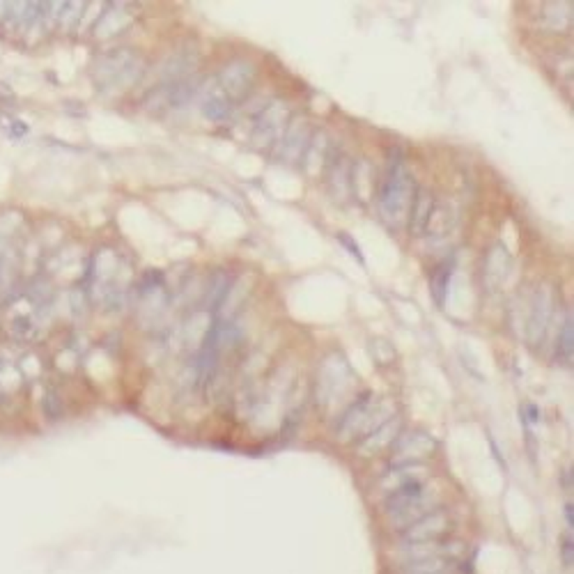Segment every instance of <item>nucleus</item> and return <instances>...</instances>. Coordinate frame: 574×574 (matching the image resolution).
<instances>
[{"instance_id":"f257e3e1","label":"nucleus","mask_w":574,"mask_h":574,"mask_svg":"<svg viewBox=\"0 0 574 574\" xmlns=\"http://www.w3.org/2000/svg\"><path fill=\"white\" fill-rule=\"evenodd\" d=\"M416 182L412 172L405 166V161L393 159L386 170L382 189H379V216L391 228H402L405 221L412 214V204L416 198Z\"/></svg>"},{"instance_id":"f03ea898","label":"nucleus","mask_w":574,"mask_h":574,"mask_svg":"<svg viewBox=\"0 0 574 574\" xmlns=\"http://www.w3.org/2000/svg\"><path fill=\"white\" fill-rule=\"evenodd\" d=\"M439 491L432 483H416L412 487H405L395 491V494L388 496L386 501V515L391 526L397 531H405L407 526H412L414 521L420 517L429 515L439 508Z\"/></svg>"},{"instance_id":"7ed1b4c3","label":"nucleus","mask_w":574,"mask_h":574,"mask_svg":"<svg viewBox=\"0 0 574 574\" xmlns=\"http://www.w3.org/2000/svg\"><path fill=\"white\" fill-rule=\"evenodd\" d=\"M386 420H388V414H384V405L377 402L372 393H363L345 409V414L338 420L335 437L340 439V442L363 439L365 434H370L375 427L386 423Z\"/></svg>"},{"instance_id":"20e7f679","label":"nucleus","mask_w":574,"mask_h":574,"mask_svg":"<svg viewBox=\"0 0 574 574\" xmlns=\"http://www.w3.org/2000/svg\"><path fill=\"white\" fill-rule=\"evenodd\" d=\"M140 69H142V63L136 53H131V51H125V48L110 51L108 56H104L95 65V80L99 90L118 92L131 85L133 80L138 78Z\"/></svg>"},{"instance_id":"39448f33","label":"nucleus","mask_w":574,"mask_h":574,"mask_svg":"<svg viewBox=\"0 0 574 574\" xmlns=\"http://www.w3.org/2000/svg\"><path fill=\"white\" fill-rule=\"evenodd\" d=\"M453 531V519L448 512L434 510L429 515L420 517L412 526L400 531V542H429V540H448Z\"/></svg>"},{"instance_id":"423d86ee","label":"nucleus","mask_w":574,"mask_h":574,"mask_svg":"<svg viewBox=\"0 0 574 574\" xmlns=\"http://www.w3.org/2000/svg\"><path fill=\"white\" fill-rule=\"evenodd\" d=\"M391 466L395 464H416L423 462L437 450V442L427 432H407L393 442Z\"/></svg>"},{"instance_id":"0eeeda50","label":"nucleus","mask_w":574,"mask_h":574,"mask_svg":"<svg viewBox=\"0 0 574 574\" xmlns=\"http://www.w3.org/2000/svg\"><path fill=\"white\" fill-rule=\"evenodd\" d=\"M287 120H290V110L283 104V101H276V104L266 106L258 120H255V142L260 147H269L276 140L283 138V133L287 129Z\"/></svg>"},{"instance_id":"6e6552de","label":"nucleus","mask_w":574,"mask_h":574,"mask_svg":"<svg viewBox=\"0 0 574 574\" xmlns=\"http://www.w3.org/2000/svg\"><path fill=\"white\" fill-rule=\"evenodd\" d=\"M553 315V294L549 285H540L538 292L533 294L531 301V311H528V320H526V335L533 345H538L542 338H545L549 322Z\"/></svg>"},{"instance_id":"1a4fd4ad","label":"nucleus","mask_w":574,"mask_h":574,"mask_svg":"<svg viewBox=\"0 0 574 574\" xmlns=\"http://www.w3.org/2000/svg\"><path fill=\"white\" fill-rule=\"evenodd\" d=\"M255 83V67L246 60H232L230 65H225V69L219 76V88L230 97V101L246 97Z\"/></svg>"},{"instance_id":"9d476101","label":"nucleus","mask_w":574,"mask_h":574,"mask_svg":"<svg viewBox=\"0 0 574 574\" xmlns=\"http://www.w3.org/2000/svg\"><path fill=\"white\" fill-rule=\"evenodd\" d=\"M429 478V469L427 464L423 462H416V464H395L386 471L379 480V489L386 491V496L395 494V491L405 489V487H412L416 483H425Z\"/></svg>"},{"instance_id":"9b49d317","label":"nucleus","mask_w":574,"mask_h":574,"mask_svg":"<svg viewBox=\"0 0 574 574\" xmlns=\"http://www.w3.org/2000/svg\"><path fill=\"white\" fill-rule=\"evenodd\" d=\"M400 429H402V418L393 416L388 418L386 423L375 427L370 434H365L356 446V455L358 457H375L379 453H384L386 448H391L393 442L400 437Z\"/></svg>"},{"instance_id":"f8f14e48","label":"nucleus","mask_w":574,"mask_h":574,"mask_svg":"<svg viewBox=\"0 0 574 574\" xmlns=\"http://www.w3.org/2000/svg\"><path fill=\"white\" fill-rule=\"evenodd\" d=\"M453 556V545L448 540H429V542H400L395 547V560L412 563L425 558H450Z\"/></svg>"},{"instance_id":"ddd939ff","label":"nucleus","mask_w":574,"mask_h":574,"mask_svg":"<svg viewBox=\"0 0 574 574\" xmlns=\"http://www.w3.org/2000/svg\"><path fill=\"white\" fill-rule=\"evenodd\" d=\"M311 125L306 118H296L290 127L285 129L283 138H281V145H278V157L283 161H296L303 152H306V145H308L311 140Z\"/></svg>"},{"instance_id":"4468645a","label":"nucleus","mask_w":574,"mask_h":574,"mask_svg":"<svg viewBox=\"0 0 574 574\" xmlns=\"http://www.w3.org/2000/svg\"><path fill=\"white\" fill-rule=\"evenodd\" d=\"M326 363L331 365V370H329V367H324V370H322V377H320V400H322V402H331L333 405L335 400L345 393L343 388L352 379V375H350V367L345 365V361L340 365V370H335V365H333L331 358Z\"/></svg>"},{"instance_id":"2eb2a0df","label":"nucleus","mask_w":574,"mask_h":574,"mask_svg":"<svg viewBox=\"0 0 574 574\" xmlns=\"http://www.w3.org/2000/svg\"><path fill=\"white\" fill-rule=\"evenodd\" d=\"M434 196L427 189H416V198L412 204V214H409V225H412L414 234H425L429 216L434 212Z\"/></svg>"},{"instance_id":"dca6fc26","label":"nucleus","mask_w":574,"mask_h":574,"mask_svg":"<svg viewBox=\"0 0 574 574\" xmlns=\"http://www.w3.org/2000/svg\"><path fill=\"white\" fill-rule=\"evenodd\" d=\"M200 108H202L204 118H207V120L219 122V120H225V118L230 115L232 101H230V97L225 95V92L216 83V85H209L207 90H204L202 101H200Z\"/></svg>"},{"instance_id":"f3484780","label":"nucleus","mask_w":574,"mask_h":574,"mask_svg":"<svg viewBox=\"0 0 574 574\" xmlns=\"http://www.w3.org/2000/svg\"><path fill=\"white\" fill-rule=\"evenodd\" d=\"M455 223H457V216H455L453 207H442V204H434V212H432V216H429L425 234H429V237H434V239H444V237H448L450 232H453Z\"/></svg>"},{"instance_id":"a211bd4d","label":"nucleus","mask_w":574,"mask_h":574,"mask_svg":"<svg viewBox=\"0 0 574 574\" xmlns=\"http://www.w3.org/2000/svg\"><path fill=\"white\" fill-rule=\"evenodd\" d=\"M450 572L448 558H425V560H412V563H400L397 574H446Z\"/></svg>"},{"instance_id":"6ab92c4d","label":"nucleus","mask_w":574,"mask_h":574,"mask_svg":"<svg viewBox=\"0 0 574 574\" xmlns=\"http://www.w3.org/2000/svg\"><path fill=\"white\" fill-rule=\"evenodd\" d=\"M556 356L563 363H572V317H568L565 324H563V329H560Z\"/></svg>"},{"instance_id":"aec40b11","label":"nucleus","mask_w":574,"mask_h":574,"mask_svg":"<svg viewBox=\"0 0 574 574\" xmlns=\"http://www.w3.org/2000/svg\"><path fill=\"white\" fill-rule=\"evenodd\" d=\"M450 273H453V264H444L442 269L434 273V283H432V292H434V299L437 303H444V296H446V287H448V278Z\"/></svg>"},{"instance_id":"412c9836","label":"nucleus","mask_w":574,"mask_h":574,"mask_svg":"<svg viewBox=\"0 0 574 574\" xmlns=\"http://www.w3.org/2000/svg\"><path fill=\"white\" fill-rule=\"evenodd\" d=\"M446 574H450V572H446Z\"/></svg>"}]
</instances>
